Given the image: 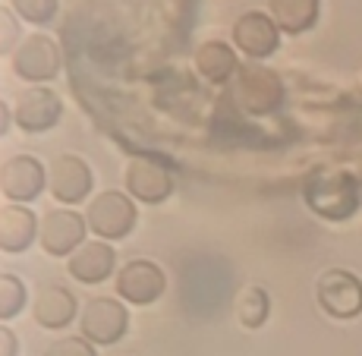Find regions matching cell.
Returning a JSON list of instances; mask_svg holds the SVG:
<instances>
[{
  "label": "cell",
  "mask_w": 362,
  "mask_h": 356,
  "mask_svg": "<svg viewBox=\"0 0 362 356\" xmlns=\"http://www.w3.org/2000/svg\"><path fill=\"white\" fill-rule=\"evenodd\" d=\"M305 202L315 214L328 221H344L359 208L356 180L344 171H318L305 180Z\"/></svg>",
  "instance_id": "cell-1"
},
{
  "label": "cell",
  "mask_w": 362,
  "mask_h": 356,
  "mask_svg": "<svg viewBox=\"0 0 362 356\" xmlns=\"http://www.w3.org/2000/svg\"><path fill=\"white\" fill-rule=\"evenodd\" d=\"M230 98L240 110H246V114H252V117H264L281 104L284 82L274 69H264L259 64H246L236 69Z\"/></svg>",
  "instance_id": "cell-2"
},
{
  "label": "cell",
  "mask_w": 362,
  "mask_h": 356,
  "mask_svg": "<svg viewBox=\"0 0 362 356\" xmlns=\"http://www.w3.org/2000/svg\"><path fill=\"white\" fill-rule=\"evenodd\" d=\"M88 230L101 236V240H123L136 227V202L127 193H101L88 202L86 212Z\"/></svg>",
  "instance_id": "cell-3"
},
{
  "label": "cell",
  "mask_w": 362,
  "mask_h": 356,
  "mask_svg": "<svg viewBox=\"0 0 362 356\" xmlns=\"http://www.w3.org/2000/svg\"><path fill=\"white\" fill-rule=\"evenodd\" d=\"M79 328H82V338L88 344H117L123 334L129 331V312L123 303L110 297H95L86 303L82 309V318H79Z\"/></svg>",
  "instance_id": "cell-4"
},
{
  "label": "cell",
  "mask_w": 362,
  "mask_h": 356,
  "mask_svg": "<svg viewBox=\"0 0 362 356\" xmlns=\"http://www.w3.org/2000/svg\"><path fill=\"white\" fill-rule=\"evenodd\" d=\"M60 47L54 38L47 35H29V38L19 41V47L13 51V69H16L19 79L25 82H47L60 73Z\"/></svg>",
  "instance_id": "cell-5"
},
{
  "label": "cell",
  "mask_w": 362,
  "mask_h": 356,
  "mask_svg": "<svg viewBox=\"0 0 362 356\" xmlns=\"http://www.w3.org/2000/svg\"><path fill=\"white\" fill-rule=\"evenodd\" d=\"M318 303L334 318H356L362 312V281L340 268L325 271L318 277Z\"/></svg>",
  "instance_id": "cell-6"
},
{
  "label": "cell",
  "mask_w": 362,
  "mask_h": 356,
  "mask_svg": "<svg viewBox=\"0 0 362 356\" xmlns=\"http://www.w3.org/2000/svg\"><path fill=\"white\" fill-rule=\"evenodd\" d=\"M123 180H127V190L132 199L148 202V205H161V202L170 199L173 193V177L164 164H158L155 158L136 155L123 171Z\"/></svg>",
  "instance_id": "cell-7"
},
{
  "label": "cell",
  "mask_w": 362,
  "mask_h": 356,
  "mask_svg": "<svg viewBox=\"0 0 362 356\" xmlns=\"http://www.w3.org/2000/svg\"><path fill=\"white\" fill-rule=\"evenodd\" d=\"M233 45L246 54L249 60H262L268 54L277 51L281 45V29L271 16L264 13H243L240 19L233 23Z\"/></svg>",
  "instance_id": "cell-8"
},
{
  "label": "cell",
  "mask_w": 362,
  "mask_h": 356,
  "mask_svg": "<svg viewBox=\"0 0 362 356\" xmlns=\"http://www.w3.org/2000/svg\"><path fill=\"white\" fill-rule=\"evenodd\" d=\"M164 284H167L164 271L158 268L155 262H145V259L123 265L120 275H117V293H120L127 303H136V306L155 303L164 293Z\"/></svg>",
  "instance_id": "cell-9"
},
{
  "label": "cell",
  "mask_w": 362,
  "mask_h": 356,
  "mask_svg": "<svg viewBox=\"0 0 362 356\" xmlns=\"http://www.w3.org/2000/svg\"><path fill=\"white\" fill-rule=\"evenodd\" d=\"M86 218H79L69 208H57L51 212L45 221H41V246H45L47 255H73L76 249L82 246V236H86Z\"/></svg>",
  "instance_id": "cell-10"
},
{
  "label": "cell",
  "mask_w": 362,
  "mask_h": 356,
  "mask_svg": "<svg viewBox=\"0 0 362 356\" xmlns=\"http://www.w3.org/2000/svg\"><path fill=\"white\" fill-rule=\"evenodd\" d=\"M47 183H51V193L57 202H82L88 193H92V171L82 158L76 155H60L51 161V171H47Z\"/></svg>",
  "instance_id": "cell-11"
},
{
  "label": "cell",
  "mask_w": 362,
  "mask_h": 356,
  "mask_svg": "<svg viewBox=\"0 0 362 356\" xmlns=\"http://www.w3.org/2000/svg\"><path fill=\"white\" fill-rule=\"evenodd\" d=\"M45 183H47L45 167L29 155H16L0 167V190L10 202H32L45 190Z\"/></svg>",
  "instance_id": "cell-12"
},
{
  "label": "cell",
  "mask_w": 362,
  "mask_h": 356,
  "mask_svg": "<svg viewBox=\"0 0 362 356\" xmlns=\"http://www.w3.org/2000/svg\"><path fill=\"white\" fill-rule=\"evenodd\" d=\"M64 114V101L51 88H29L16 101V127L23 132H45Z\"/></svg>",
  "instance_id": "cell-13"
},
{
  "label": "cell",
  "mask_w": 362,
  "mask_h": 356,
  "mask_svg": "<svg viewBox=\"0 0 362 356\" xmlns=\"http://www.w3.org/2000/svg\"><path fill=\"white\" fill-rule=\"evenodd\" d=\"M69 275L82 284H98L114 271V249L107 243L95 240V243H82L66 262Z\"/></svg>",
  "instance_id": "cell-14"
},
{
  "label": "cell",
  "mask_w": 362,
  "mask_h": 356,
  "mask_svg": "<svg viewBox=\"0 0 362 356\" xmlns=\"http://www.w3.org/2000/svg\"><path fill=\"white\" fill-rule=\"evenodd\" d=\"M32 316L41 328H64L73 322L76 316V299L73 293L64 287H54V284H45L35 293V303H32Z\"/></svg>",
  "instance_id": "cell-15"
},
{
  "label": "cell",
  "mask_w": 362,
  "mask_h": 356,
  "mask_svg": "<svg viewBox=\"0 0 362 356\" xmlns=\"http://www.w3.org/2000/svg\"><path fill=\"white\" fill-rule=\"evenodd\" d=\"M38 218L32 214V208L25 205H6L0 212V249L4 253H23L29 249V243L38 234Z\"/></svg>",
  "instance_id": "cell-16"
},
{
  "label": "cell",
  "mask_w": 362,
  "mask_h": 356,
  "mask_svg": "<svg viewBox=\"0 0 362 356\" xmlns=\"http://www.w3.org/2000/svg\"><path fill=\"white\" fill-rule=\"evenodd\" d=\"M271 19L277 29L287 35H303L315 25L318 19V0H268Z\"/></svg>",
  "instance_id": "cell-17"
},
{
  "label": "cell",
  "mask_w": 362,
  "mask_h": 356,
  "mask_svg": "<svg viewBox=\"0 0 362 356\" xmlns=\"http://www.w3.org/2000/svg\"><path fill=\"white\" fill-rule=\"evenodd\" d=\"M196 69L208 82L221 86V82L233 79L240 67H236V54L230 45H224V41H205L196 51Z\"/></svg>",
  "instance_id": "cell-18"
},
{
  "label": "cell",
  "mask_w": 362,
  "mask_h": 356,
  "mask_svg": "<svg viewBox=\"0 0 362 356\" xmlns=\"http://www.w3.org/2000/svg\"><path fill=\"white\" fill-rule=\"evenodd\" d=\"M236 318L243 328H259L268 318V297L259 287H246L236 297Z\"/></svg>",
  "instance_id": "cell-19"
},
{
  "label": "cell",
  "mask_w": 362,
  "mask_h": 356,
  "mask_svg": "<svg viewBox=\"0 0 362 356\" xmlns=\"http://www.w3.org/2000/svg\"><path fill=\"white\" fill-rule=\"evenodd\" d=\"M25 306V287L16 275L0 277V318L10 322L13 316H19V309Z\"/></svg>",
  "instance_id": "cell-20"
},
{
  "label": "cell",
  "mask_w": 362,
  "mask_h": 356,
  "mask_svg": "<svg viewBox=\"0 0 362 356\" xmlns=\"http://www.w3.org/2000/svg\"><path fill=\"white\" fill-rule=\"evenodd\" d=\"M10 6L25 23H35V25L51 23L54 13H57V0H10Z\"/></svg>",
  "instance_id": "cell-21"
},
{
  "label": "cell",
  "mask_w": 362,
  "mask_h": 356,
  "mask_svg": "<svg viewBox=\"0 0 362 356\" xmlns=\"http://www.w3.org/2000/svg\"><path fill=\"white\" fill-rule=\"evenodd\" d=\"M45 356H95V347L86 338H60L47 347Z\"/></svg>",
  "instance_id": "cell-22"
},
{
  "label": "cell",
  "mask_w": 362,
  "mask_h": 356,
  "mask_svg": "<svg viewBox=\"0 0 362 356\" xmlns=\"http://www.w3.org/2000/svg\"><path fill=\"white\" fill-rule=\"evenodd\" d=\"M0 25H4L0 51H13V41H16V23H13V13L10 10H0Z\"/></svg>",
  "instance_id": "cell-23"
},
{
  "label": "cell",
  "mask_w": 362,
  "mask_h": 356,
  "mask_svg": "<svg viewBox=\"0 0 362 356\" xmlns=\"http://www.w3.org/2000/svg\"><path fill=\"white\" fill-rule=\"evenodd\" d=\"M0 356H16V338L10 328H0Z\"/></svg>",
  "instance_id": "cell-24"
},
{
  "label": "cell",
  "mask_w": 362,
  "mask_h": 356,
  "mask_svg": "<svg viewBox=\"0 0 362 356\" xmlns=\"http://www.w3.org/2000/svg\"><path fill=\"white\" fill-rule=\"evenodd\" d=\"M10 108H6V104H0V132H6L10 130Z\"/></svg>",
  "instance_id": "cell-25"
}]
</instances>
